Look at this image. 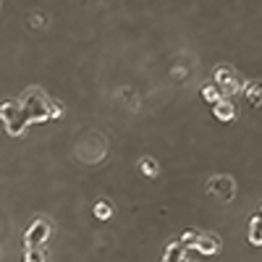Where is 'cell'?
Here are the masks:
<instances>
[{
    "instance_id": "obj_3",
    "label": "cell",
    "mask_w": 262,
    "mask_h": 262,
    "mask_svg": "<svg viewBox=\"0 0 262 262\" xmlns=\"http://www.w3.org/2000/svg\"><path fill=\"white\" fill-rule=\"evenodd\" d=\"M48 236H50V226L45 223V220H37L32 228H29V234H26V244H29V246H40Z\"/></svg>"
},
{
    "instance_id": "obj_8",
    "label": "cell",
    "mask_w": 262,
    "mask_h": 262,
    "mask_svg": "<svg viewBox=\"0 0 262 262\" xmlns=\"http://www.w3.org/2000/svg\"><path fill=\"white\" fill-rule=\"evenodd\" d=\"M26 262H45V257H42L37 249H34V252L29 249V252H26Z\"/></svg>"
},
{
    "instance_id": "obj_7",
    "label": "cell",
    "mask_w": 262,
    "mask_h": 262,
    "mask_svg": "<svg viewBox=\"0 0 262 262\" xmlns=\"http://www.w3.org/2000/svg\"><path fill=\"white\" fill-rule=\"evenodd\" d=\"M95 212H97V218H102V220L110 218V207H107L105 202H97V205H95Z\"/></svg>"
},
{
    "instance_id": "obj_5",
    "label": "cell",
    "mask_w": 262,
    "mask_h": 262,
    "mask_svg": "<svg viewBox=\"0 0 262 262\" xmlns=\"http://www.w3.org/2000/svg\"><path fill=\"white\" fill-rule=\"evenodd\" d=\"M215 116H218V118H223V121H228L231 116H234V107H231V102H220L218 100V105H215Z\"/></svg>"
},
{
    "instance_id": "obj_6",
    "label": "cell",
    "mask_w": 262,
    "mask_h": 262,
    "mask_svg": "<svg viewBox=\"0 0 262 262\" xmlns=\"http://www.w3.org/2000/svg\"><path fill=\"white\" fill-rule=\"evenodd\" d=\"M246 95H249V100L254 102V105H262V84H252L249 89H246Z\"/></svg>"
},
{
    "instance_id": "obj_4",
    "label": "cell",
    "mask_w": 262,
    "mask_h": 262,
    "mask_svg": "<svg viewBox=\"0 0 262 262\" xmlns=\"http://www.w3.org/2000/svg\"><path fill=\"white\" fill-rule=\"evenodd\" d=\"M197 249L205 252V254H215V252L220 249V241L215 239V236H210V234H205V236L197 239Z\"/></svg>"
},
{
    "instance_id": "obj_2",
    "label": "cell",
    "mask_w": 262,
    "mask_h": 262,
    "mask_svg": "<svg viewBox=\"0 0 262 262\" xmlns=\"http://www.w3.org/2000/svg\"><path fill=\"white\" fill-rule=\"evenodd\" d=\"M0 118H3V123H6V131L13 134V136H19V134L29 126L24 107H21V102H16V100L0 105Z\"/></svg>"
},
{
    "instance_id": "obj_9",
    "label": "cell",
    "mask_w": 262,
    "mask_h": 262,
    "mask_svg": "<svg viewBox=\"0 0 262 262\" xmlns=\"http://www.w3.org/2000/svg\"><path fill=\"white\" fill-rule=\"evenodd\" d=\"M142 165H144V173H149V176L158 173V168H155V163H152V160H142Z\"/></svg>"
},
{
    "instance_id": "obj_1",
    "label": "cell",
    "mask_w": 262,
    "mask_h": 262,
    "mask_svg": "<svg viewBox=\"0 0 262 262\" xmlns=\"http://www.w3.org/2000/svg\"><path fill=\"white\" fill-rule=\"evenodd\" d=\"M21 107H24L29 123H40V121H48L53 116H60L58 102H53L50 97H45L40 89H29L24 95V100H21Z\"/></svg>"
}]
</instances>
